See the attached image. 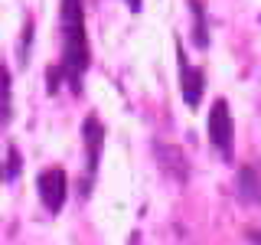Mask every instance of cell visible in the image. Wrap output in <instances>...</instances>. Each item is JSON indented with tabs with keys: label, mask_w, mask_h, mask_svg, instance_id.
I'll return each instance as SVG.
<instances>
[{
	"label": "cell",
	"mask_w": 261,
	"mask_h": 245,
	"mask_svg": "<svg viewBox=\"0 0 261 245\" xmlns=\"http://www.w3.org/2000/svg\"><path fill=\"white\" fill-rule=\"evenodd\" d=\"M39 200L49 212H59L65 203V170L62 167H49L39 174Z\"/></svg>",
	"instance_id": "obj_2"
},
{
	"label": "cell",
	"mask_w": 261,
	"mask_h": 245,
	"mask_svg": "<svg viewBox=\"0 0 261 245\" xmlns=\"http://www.w3.org/2000/svg\"><path fill=\"white\" fill-rule=\"evenodd\" d=\"M62 72L79 88V76L88 69V36L82 0H62Z\"/></svg>",
	"instance_id": "obj_1"
},
{
	"label": "cell",
	"mask_w": 261,
	"mask_h": 245,
	"mask_svg": "<svg viewBox=\"0 0 261 245\" xmlns=\"http://www.w3.org/2000/svg\"><path fill=\"white\" fill-rule=\"evenodd\" d=\"M101 134H105V131L98 128V121H95V118H88V121H85V144H88V170H95V163H98V144H101Z\"/></svg>",
	"instance_id": "obj_5"
},
{
	"label": "cell",
	"mask_w": 261,
	"mask_h": 245,
	"mask_svg": "<svg viewBox=\"0 0 261 245\" xmlns=\"http://www.w3.org/2000/svg\"><path fill=\"white\" fill-rule=\"evenodd\" d=\"M193 13H196V43L206 46V33H202V7L193 0Z\"/></svg>",
	"instance_id": "obj_6"
},
{
	"label": "cell",
	"mask_w": 261,
	"mask_h": 245,
	"mask_svg": "<svg viewBox=\"0 0 261 245\" xmlns=\"http://www.w3.org/2000/svg\"><path fill=\"white\" fill-rule=\"evenodd\" d=\"M16 174V151L10 147V167H7V177H13Z\"/></svg>",
	"instance_id": "obj_7"
},
{
	"label": "cell",
	"mask_w": 261,
	"mask_h": 245,
	"mask_svg": "<svg viewBox=\"0 0 261 245\" xmlns=\"http://www.w3.org/2000/svg\"><path fill=\"white\" fill-rule=\"evenodd\" d=\"M248 239L255 242V245H261V229H255V232H248Z\"/></svg>",
	"instance_id": "obj_8"
},
{
	"label": "cell",
	"mask_w": 261,
	"mask_h": 245,
	"mask_svg": "<svg viewBox=\"0 0 261 245\" xmlns=\"http://www.w3.org/2000/svg\"><path fill=\"white\" fill-rule=\"evenodd\" d=\"M206 131H209V141L216 144L219 151H228V147H232V118H228V105L222 102V98L209 108Z\"/></svg>",
	"instance_id": "obj_3"
},
{
	"label": "cell",
	"mask_w": 261,
	"mask_h": 245,
	"mask_svg": "<svg viewBox=\"0 0 261 245\" xmlns=\"http://www.w3.org/2000/svg\"><path fill=\"white\" fill-rule=\"evenodd\" d=\"M179 92H183V102L190 108H199V98H202V69L190 65L183 53H179Z\"/></svg>",
	"instance_id": "obj_4"
},
{
	"label": "cell",
	"mask_w": 261,
	"mask_h": 245,
	"mask_svg": "<svg viewBox=\"0 0 261 245\" xmlns=\"http://www.w3.org/2000/svg\"><path fill=\"white\" fill-rule=\"evenodd\" d=\"M127 7L130 10H141V0H127Z\"/></svg>",
	"instance_id": "obj_9"
}]
</instances>
